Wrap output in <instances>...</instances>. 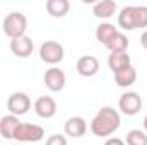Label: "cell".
Wrapping results in <instances>:
<instances>
[{"instance_id":"obj_1","label":"cell","mask_w":147,"mask_h":145,"mask_svg":"<svg viewBox=\"0 0 147 145\" xmlns=\"http://www.w3.org/2000/svg\"><path fill=\"white\" fill-rule=\"evenodd\" d=\"M121 125L120 113L111 106L101 108L91 119V132L96 137H111Z\"/></svg>"},{"instance_id":"obj_2","label":"cell","mask_w":147,"mask_h":145,"mask_svg":"<svg viewBox=\"0 0 147 145\" xmlns=\"http://www.w3.org/2000/svg\"><path fill=\"white\" fill-rule=\"evenodd\" d=\"M118 28L123 31L147 28V5H125L118 14Z\"/></svg>"},{"instance_id":"obj_3","label":"cell","mask_w":147,"mask_h":145,"mask_svg":"<svg viewBox=\"0 0 147 145\" xmlns=\"http://www.w3.org/2000/svg\"><path fill=\"white\" fill-rule=\"evenodd\" d=\"M2 29H3L5 36H9L10 39L24 36L28 31V17L22 12H10L5 15L3 22H2Z\"/></svg>"},{"instance_id":"obj_4","label":"cell","mask_w":147,"mask_h":145,"mask_svg":"<svg viewBox=\"0 0 147 145\" xmlns=\"http://www.w3.org/2000/svg\"><path fill=\"white\" fill-rule=\"evenodd\" d=\"M45 137V130L39 125L33 123H21L14 133V140H17V144H36L41 142Z\"/></svg>"},{"instance_id":"obj_5","label":"cell","mask_w":147,"mask_h":145,"mask_svg":"<svg viewBox=\"0 0 147 145\" xmlns=\"http://www.w3.org/2000/svg\"><path fill=\"white\" fill-rule=\"evenodd\" d=\"M39 58L48 65H58L65 58V50L58 41H45L39 46Z\"/></svg>"},{"instance_id":"obj_6","label":"cell","mask_w":147,"mask_h":145,"mask_svg":"<svg viewBox=\"0 0 147 145\" xmlns=\"http://www.w3.org/2000/svg\"><path fill=\"white\" fill-rule=\"evenodd\" d=\"M118 108L127 116H135L142 109V97L137 92H132V91L123 92L118 99Z\"/></svg>"},{"instance_id":"obj_7","label":"cell","mask_w":147,"mask_h":145,"mask_svg":"<svg viewBox=\"0 0 147 145\" xmlns=\"http://www.w3.org/2000/svg\"><path fill=\"white\" fill-rule=\"evenodd\" d=\"M7 109L14 116H22L31 109V99L26 92H14L7 99Z\"/></svg>"},{"instance_id":"obj_8","label":"cell","mask_w":147,"mask_h":145,"mask_svg":"<svg viewBox=\"0 0 147 145\" xmlns=\"http://www.w3.org/2000/svg\"><path fill=\"white\" fill-rule=\"evenodd\" d=\"M43 82H45V85H46L51 92H60V91L65 87V84H67V75H65V72H63L62 68L51 67V68H48V70L45 72Z\"/></svg>"},{"instance_id":"obj_9","label":"cell","mask_w":147,"mask_h":145,"mask_svg":"<svg viewBox=\"0 0 147 145\" xmlns=\"http://www.w3.org/2000/svg\"><path fill=\"white\" fill-rule=\"evenodd\" d=\"M57 109H58V104H57V101L51 96H39L34 101V111L43 119L53 118L57 114Z\"/></svg>"},{"instance_id":"obj_10","label":"cell","mask_w":147,"mask_h":145,"mask_svg":"<svg viewBox=\"0 0 147 145\" xmlns=\"http://www.w3.org/2000/svg\"><path fill=\"white\" fill-rule=\"evenodd\" d=\"M33 50H34V41L28 34L10 39V51L17 58H28L29 55H33Z\"/></svg>"},{"instance_id":"obj_11","label":"cell","mask_w":147,"mask_h":145,"mask_svg":"<svg viewBox=\"0 0 147 145\" xmlns=\"http://www.w3.org/2000/svg\"><path fill=\"white\" fill-rule=\"evenodd\" d=\"M75 68L79 75L89 79V77H94L96 73L99 72V60L94 56V55H84L77 60L75 63Z\"/></svg>"},{"instance_id":"obj_12","label":"cell","mask_w":147,"mask_h":145,"mask_svg":"<svg viewBox=\"0 0 147 145\" xmlns=\"http://www.w3.org/2000/svg\"><path fill=\"white\" fill-rule=\"evenodd\" d=\"M63 132H65L67 137L80 138L87 132V123H86V119L82 116H70L63 125Z\"/></svg>"},{"instance_id":"obj_13","label":"cell","mask_w":147,"mask_h":145,"mask_svg":"<svg viewBox=\"0 0 147 145\" xmlns=\"http://www.w3.org/2000/svg\"><path fill=\"white\" fill-rule=\"evenodd\" d=\"M116 10H118V3L115 0H99L92 7V14L98 19H110L116 14Z\"/></svg>"},{"instance_id":"obj_14","label":"cell","mask_w":147,"mask_h":145,"mask_svg":"<svg viewBox=\"0 0 147 145\" xmlns=\"http://www.w3.org/2000/svg\"><path fill=\"white\" fill-rule=\"evenodd\" d=\"M22 121L19 119V116H14V114H7L0 119V137L7 138V140H12L14 138V133L17 130V126L21 125Z\"/></svg>"},{"instance_id":"obj_15","label":"cell","mask_w":147,"mask_h":145,"mask_svg":"<svg viewBox=\"0 0 147 145\" xmlns=\"http://www.w3.org/2000/svg\"><path fill=\"white\" fill-rule=\"evenodd\" d=\"M137 80V70L134 65H128V67H123L121 70L115 73V82L118 87H132Z\"/></svg>"},{"instance_id":"obj_16","label":"cell","mask_w":147,"mask_h":145,"mask_svg":"<svg viewBox=\"0 0 147 145\" xmlns=\"http://www.w3.org/2000/svg\"><path fill=\"white\" fill-rule=\"evenodd\" d=\"M116 34H118V28L115 24H111V22H101L96 28V33H94L96 39L101 44H105V46H108L111 43V39L116 36Z\"/></svg>"},{"instance_id":"obj_17","label":"cell","mask_w":147,"mask_h":145,"mask_svg":"<svg viewBox=\"0 0 147 145\" xmlns=\"http://www.w3.org/2000/svg\"><path fill=\"white\" fill-rule=\"evenodd\" d=\"M70 10V2L69 0H48L46 2V12L55 17V19H62L69 14Z\"/></svg>"},{"instance_id":"obj_18","label":"cell","mask_w":147,"mask_h":145,"mask_svg":"<svg viewBox=\"0 0 147 145\" xmlns=\"http://www.w3.org/2000/svg\"><path fill=\"white\" fill-rule=\"evenodd\" d=\"M132 65V60H130V55L127 51H115L110 53L108 56V67L113 73H116L118 70H121L123 67H128Z\"/></svg>"},{"instance_id":"obj_19","label":"cell","mask_w":147,"mask_h":145,"mask_svg":"<svg viewBox=\"0 0 147 145\" xmlns=\"http://www.w3.org/2000/svg\"><path fill=\"white\" fill-rule=\"evenodd\" d=\"M106 48L110 50V53H115V51H127V50H128V38H127V34L118 31V34L111 39V43Z\"/></svg>"},{"instance_id":"obj_20","label":"cell","mask_w":147,"mask_h":145,"mask_svg":"<svg viewBox=\"0 0 147 145\" xmlns=\"http://www.w3.org/2000/svg\"><path fill=\"white\" fill-rule=\"evenodd\" d=\"M127 145H147V133L144 130H130L125 137Z\"/></svg>"},{"instance_id":"obj_21","label":"cell","mask_w":147,"mask_h":145,"mask_svg":"<svg viewBox=\"0 0 147 145\" xmlns=\"http://www.w3.org/2000/svg\"><path fill=\"white\" fill-rule=\"evenodd\" d=\"M46 145H69V142H67V137H65V135H62V133H53V135L48 137Z\"/></svg>"},{"instance_id":"obj_22","label":"cell","mask_w":147,"mask_h":145,"mask_svg":"<svg viewBox=\"0 0 147 145\" xmlns=\"http://www.w3.org/2000/svg\"><path fill=\"white\" fill-rule=\"evenodd\" d=\"M105 145H127V144H125V140H121V138H118V137H110V138L105 142Z\"/></svg>"},{"instance_id":"obj_23","label":"cell","mask_w":147,"mask_h":145,"mask_svg":"<svg viewBox=\"0 0 147 145\" xmlns=\"http://www.w3.org/2000/svg\"><path fill=\"white\" fill-rule=\"evenodd\" d=\"M140 43H142V46H144V50H147V29L140 34Z\"/></svg>"},{"instance_id":"obj_24","label":"cell","mask_w":147,"mask_h":145,"mask_svg":"<svg viewBox=\"0 0 147 145\" xmlns=\"http://www.w3.org/2000/svg\"><path fill=\"white\" fill-rule=\"evenodd\" d=\"M142 123H144V132L147 133V113H146V116H144V121Z\"/></svg>"},{"instance_id":"obj_25","label":"cell","mask_w":147,"mask_h":145,"mask_svg":"<svg viewBox=\"0 0 147 145\" xmlns=\"http://www.w3.org/2000/svg\"><path fill=\"white\" fill-rule=\"evenodd\" d=\"M14 145H24V144H14Z\"/></svg>"}]
</instances>
